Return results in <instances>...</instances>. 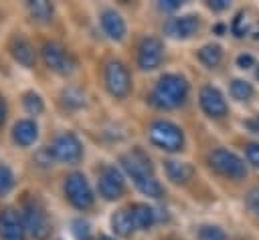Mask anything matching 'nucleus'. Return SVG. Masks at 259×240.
Here are the masks:
<instances>
[{"label":"nucleus","instance_id":"obj_1","mask_svg":"<svg viewBox=\"0 0 259 240\" xmlns=\"http://www.w3.org/2000/svg\"><path fill=\"white\" fill-rule=\"evenodd\" d=\"M119 163H121L123 171L132 177L134 186L144 196H148V198H162L164 196V188L156 179L154 165H152L150 157L142 149H132V151L123 153L119 157Z\"/></svg>","mask_w":259,"mask_h":240},{"label":"nucleus","instance_id":"obj_2","mask_svg":"<svg viewBox=\"0 0 259 240\" xmlns=\"http://www.w3.org/2000/svg\"><path fill=\"white\" fill-rule=\"evenodd\" d=\"M186 97H188L186 79L176 73H166L156 81L152 95H150V103L160 109H176L184 105Z\"/></svg>","mask_w":259,"mask_h":240},{"label":"nucleus","instance_id":"obj_3","mask_svg":"<svg viewBox=\"0 0 259 240\" xmlns=\"http://www.w3.org/2000/svg\"><path fill=\"white\" fill-rule=\"evenodd\" d=\"M148 137L158 149H164V151H180L184 147L182 129L168 119L152 121L148 127Z\"/></svg>","mask_w":259,"mask_h":240},{"label":"nucleus","instance_id":"obj_4","mask_svg":"<svg viewBox=\"0 0 259 240\" xmlns=\"http://www.w3.org/2000/svg\"><path fill=\"white\" fill-rule=\"evenodd\" d=\"M22 222L26 228V234H30L34 240H47L51 232V222L36 198H24L22 202Z\"/></svg>","mask_w":259,"mask_h":240},{"label":"nucleus","instance_id":"obj_5","mask_svg":"<svg viewBox=\"0 0 259 240\" xmlns=\"http://www.w3.org/2000/svg\"><path fill=\"white\" fill-rule=\"evenodd\" d=\"M63 192H65L67 202L77 210H89L95 202L91 186H89L87 177L81 171H71L69 175H65Z\"/></svg>","mask_w":259,"mask_h":240},{"label":"nucleus","instance_id":"obj_6","mask_svg":"<svg viewBox=\"0 0 259 240\" xmlns=\"http://www.w3.org/2000/svg\"><path fill=\"white\" fill-rule=\"evenodd\" d=\"M208 163L217 173H221V175H225L229 179H243L247 175L245 161L237 153H233L229 149H223V147H217V149L210 151Z\"/></svg>","mask_w":259,"mask_h":240},{"label":"nucleus","instance_id":"obj_7","mask_svg":"<svg viewBox=\"0 0 259 240\" xmlns=\"http://www.w3.org/2000/svg\"><path fill=\"white\" fill-rule=\"evenodd\" d=\"M103 83L111 97L123 99L132 91V77L130 71L121 61H107L103 67Z\"/></svg>","mask_w":259,"mask_h":240},{"label":"nucleus","instance_id":"obj_8","mask_svg":"<svg viewBox=\"0 0 259 240\" xmlns=\"http://www.w3.org/2000/svg\"><path fill=\"white\" fill-rule=\"evenodd\" d=\"M49 149H51V155H53L55 161H63V163H69V165L79 163L81 157H83V145H81L79 137L71 131L59 133L53 139V143L49 145Z\"/></svg>","mask_w":259,"mask_h":240},{"label":"nucleus","instance_id":"obj_9","mask_svg":"<svg viewBox=\"0 0 259 240\" xmlns=\"http://www.w3.org/2000/svg\"><path fill=\"white\" fill-rule=\"evenodd\" d=\"M42 61L53 73H59V75H71L75 71V58L59 42L42 44Z\"/></svg>","mask_w":259,"mask_h":240},{"label":"nucleus","instance_id":"obj_10","mask_svg":"<svg viewBox=\"0 0 259 240\" xmlns=\"http://www.w3.org/2000/svg\"><path fill=\"white\" fill-rule=\"evenodd\" d=\"M123 175L121 171L115 167V165H103L97 173V190H99V196L103 200H117L123 196Z\"/></svg>","mask_w":259,"mask_h":240},{"label":"nucleus","instance_id":"obj_11","mask_svg":"<svg viewBox=\"0 0 259 240\" xmlns=\"http://www.w3.org/2000/svg\"><path fill=\"white\" fill-rule=\"evenodd\" d=\"M162 56H164V44L160 38L156 36H146L140 40L138 44V67L142 71H154L160 67L162 63Z\"/></svg>","mask_w":259,"mask_h":240},{"label":"nucleus","instance_id":"obj_12","mask_svg":"<svg viewBox=\"0 0 259 240\" xmlns=\"http://www.w3.org/2000/svg\"><path fill=\"white\" fill-rule=\"evenodd\" d=\"M198 103H200V109H202L208 117H212V119H221V117H225L227 111H229L223 93H221L217 87H212V85H204V87L200 89V93H198Z\"/></svg>","mask_w":259,"mask_h":240},{"label":"nucleus","instance_id":"obj_13","mask_svg":"<svg viewBox=\"0 0 259 240\" xmlns=\"http://www.w3.org/2000/svg\"><path fill=\"white\" fill-rule=\"evenodd\" d=\"M26 228L22 216L12 208L0 210V240H24Z\"/></svg>","mask_w":259,"mask_h":240},{"label":"nucleus","instance_id":"obj_14","mask_svg":"<svg viewBox=\"0 0 259 240\" xmlns=\"http://www.w3.org/2000/svg\"><path fill=\"white\" fill-rule=\"evenodd\" d=\"M198 28H200V18L194 14L174 16L164 22V32L172 38H190L198 32Z\"/></svg>","mask_w":259,"mask_h":240},{"label":"nucleus","instance_id":"obj_15","mask_svg":"<svg viewBox=\"0 0 259 240\" xmlns=\"http://www.w3.org/2000/svg\"><path fill=\"white\" fill-rule=\"evenodd\" d=\"M99 24H101V30L107 38L119 42L125 38V32H127V26H125V20L121 18L119 12H115L113 8H105L101 10L99 14Z\"/></svg>","mask_w":259,"mask_h":240},{"label":"nucleus","instance_id":"obj_16","mask_svg":"<svg viewBox=\"0 0 259 240\" xmlns=\"http://www.w3.org/2000/svg\"><path fill=\"white\" fill-rule=\"evenodd\" d=\"M8 50H10L12 58H14L18 65H22V67H26V69H32V67H34L36 52H34V46H32L24 36H20V34L10 36V40H8Z\"/></svg>","mask_w":259,"mask_h":240},{"label":"nucleus","instance_id":"obj_17","mask_svg":"<svg viewBox=\"0 0 259 240\" xmlns=\"http://www.w3.org/2000/svg\"><path fill=\"white\" fill-rule=\"evenodd\" d=\"M38 137V125L34 119H20L12 127V141L18 147H30Z\"/></svg>","mask_w":259,"mask_h":240},{"label":"nucleus","instance_id":"obj_18","mask_svg":"<svg viewBox=\"0 0 259 240\" xmlns=\"http://www.w3.org/2000/svg\"><path fill=\"white\" fill-rule=\"evenodd\" d=\"M130 210V216H132V222H134V228L136 230H150L156 222V212L152 206L144 204V202H134L127 206Z\"/></svg>","mask_w":259,"mask_h":240},{"label":"nucleus","instance_id":"obj_19","mask_svg":"<svg viewBox=\"0 0 259 240\" xmlns=\"http://www.w3.org/2000/svg\"><path fill=\"white\" fill-rule=\"evenodd\" d=\"M164 171H166L168 179L174 182V184H186L194 175V167L190 163H186V161H174V159L164 161Z\"/></svg>","mask_w":259,"mask_h":240},{"label":"nucleus","instance_id":"obj_20","mask_svg":"<svg viewBox=\"0 0 259 240\" xmlns=\"http://www.w3.org/2000/svg\"><path fill=\"white\" fill-rule=\"evenodd\" d=\"M111 228H113V232H115L117 236H130V234L136 230L127 208H121V210L113 212V216H111Z\"/></svg>","mask_w":259,"mask_h":240},{"label":"nucleus","instance_id":"obj_21","mask_svg":"<svg viewBox=\"0 0 259 240\" xmlns=\"http://www.w3.org/2000/svg\"><path fill=\"white\" fill-rule=\"evenodd\" d=\"M198 61L208 67V69H214L221 65L223 61V48L219 44H204L200 50H198Z\"/></svg>","mask_w":259,"mask_h":240},{"label":"nucleus","instance_id":"obj_22","mask_svg":"<svg viewBox=\"0 0 259 240\" xmlns=\"http://www.w3.org/2000/svg\"><path fill=\"white\" fill-rule=\"evenodd\" d=\"M26 8L30 12V16L36 22H49L53 18V4L45 2V0H34V2H26Z\"/></svg>","mask_w":259,"mask_h":240},{"label":"nucleus","instance_id":"obj_23","mask_svg":"<svg viewBox=\"0 0 259 240\" xmlns=\"http://www.w3.org/2000/svg\"><path fill=\"white\" fill-rule=\"evenodd\" d=\"M231 95L237 101H249L253 97V85L245 79H233L231 81Z\"/></svg>","mask_w":259,"mask_h":240},{"label":"nucleus","instance_id":"obj_24","mask_svg":"<svg viewBox=\"0 0 259 240\" xmlns=\"http://www.w3.org/2000/svg\"><path fill=\"white\" fill-rule=\"evenodd\" d=\"M22 107H24V111H26L28 115H40L42 109H45V103H42V99H40L38 93L26 91V93L22 95Z\"/></svg>","mask_w":259,"mask_h":240},{"label":"nucleus","instance_id":"obj_25","mask_svg":"<svg viewBox=\"0 0 259 240\" xmlns=\"http://www.w3.org/2000/svg\"><path fill=\"white\" fill-rule=\"evenodd\" d=\"M71 234L75 240H91V226L83 218H75L71 222Z\"/></svg>","mask_w":259,"mask_h":240},{"label":"nucleus","instance_id":"obj_26","mask_svg":"<svg viewBox=\"0 0 259 240\" xmlns=\"http://www.w3.org/2000/svg\"><path fill=\"white\" fill-rule=\"evenodd\" d=\"M14 188V173L6 163H0V196H6Z\"/></svg>","mask_w":259,"mask_h":240},{"label":"nucleus","instance_id":"obj_27","mask_svg":"<svg viewBox=\"0 0 259 240\" xmlns=\"http://www.w3.org/2000/svg\"><path fill=\"white\" fill-rule=\"evenodd\" d=\"M198 240H227V234L219 226L204 224L198 228Z\"/></svg>","mask_w":259,"mask_h":240},{"label":"nucleus","instance_id":"obj_28","mask_svg":"<svg viewBox=\"0 0 259 240\" xmlns=\"http://www.w3.org/2000/svg\"><path fill=\"white\" fill-rule=\"evenodd\" d=\"M245 155H247V161H249L251 165L259 167V143H257V141H253V143H249V145L245 147Z\"/></svg>","mask_w":259,"mask_h":240},{"label":"nucleus","instance_id":"obj_29","mask_svg":"<svg viewBox=\"0 0 259 240\" xmlns=\"http://www.w3.org/2000/svg\"><path fill=\"white\" fill-rule=\"evenodd\" d=\"M247 208L259 218V188H255V190H251L249 194H247Z\"/></svg>","mask_w":259,"mask_h":240},{"label":"nucleus","instance_id":"obj_30","mask_svg":"<svg viewBox=\"0 0 259 240\" xmlns=\"http://www.w3.org/2000/svg\"><path fill=\"white\" fill-rule=\"evenodd\" d=\"M243 20H245V12H239L235 18H233V32H235V36H243L245 32H249L247 30V26H243Z\"/></svg>","mask_w":259,"mask_h":240},{"label":"nucleus","instance_id":"obj_31","mask_svg":"<svg viewBox=\"0 0 259 240\" xmlns=\"http://www.w3.org/2000/svg\"><path fill=\"white\" fill-rule=\"evenodd\" d=\"M180 6H182V2H180V0H162V2H158V8H160V10H164V12L178 10Z\"/></svg>","mask_w":259,"mask_h":240},{"label":"nucleus","instance_id":"obj_32","mask_svg":"<svg viewBox=\"0 0 259 240\" xmlns=\"http://www.w3.org/2000/svg\"><path fill=\"white\" fill-rule=\"evenodd\" d=\"M253 56L251 54H239L237 56V65L241 67V69H249V67H253Z\"/></svg>","mask_w":259,"mask_h":240},{"label":"nucleus","instance_id":"obj_33","mask_svg":"<svg viewBox=\"0 0 259 240\" xmlns=\"http://www.w3.org/2000/svg\"><path fill=\"white\" fill-rule=\"evenodd\" d=\"M206 6L212 10H225V8H229V2L227 0H210V2H206Z\"/></svg>","mask_w":259,"mask_h":240},{"label":"nucleus","instance_id":"obj_34","mask_svg":"<svg viewBox=\"0 0 259 240\" xmlns=\"http://www.w3.org/2000/svg\"><path fill=\"white\" fill-rule=\"evenodd\" d=\"M4 117H6V105H4V101L0 97V125L4 123Z\"/></svg>","mask_w":259,"mask_h":240},{"label":"nucleus","instance_id":"obj_35","mask_svg":"<svg viewBox=\"0 0 259 240\" xmlns=\"http://www.w3.org/2000/svg\"><path fill=\"white\" fill-rule=\"evenodd\" d=\"M249 34H253V38H259V22L253 24V28L249 30Z\"/></svg>","mask_w":259,"mask_h":240},{"label":"nucleus","instance_id":"obj_36","mask_svg":"<svg viewBox=\"0 0 259 240\" xmlns=\"http://www.w3.org/2000/svg\"><path fill=\"white\" fill-rule=\"evenodd\" d=\"M97 240H115V238H111V236H105V234H103V236H99Z\"/></svg>","mask_w":259,"mask_h":240},{"label":"nucleus","instance_id":"obj_37","mask_svg":"<svg viewBox=\"0 0 259 240\" xmlns=\"http://www.w3.org/2000/svg\"><path fill=\"white\" fill-rule=\"evenodd\" d=\"M255 77H257V81H259V65H257V69H255Z\"/></svg>","mask_w":259,"mask_h":240},{"label":"nucleus","instance_id":"obj_38","mask_svg":"<svg viewBox=\"0 0 259 240\" xmlns=\"http://www.w3.org/2000/svg\"><path fill=\"white\" fill-rule=\"evenodd\" d=\"M257 127H259V119H257Z\"/></svg>","mask_w":259,"mask_h":240}]
</instances>
